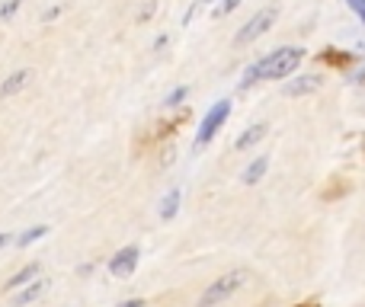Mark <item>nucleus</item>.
I'll use <instances>...</instances> for the list:
<instances>
[{
	"mask_svg": "<svg viewBox=\"0 0 365 307\" xmlns=\"http://www.w3.org/2000/svg\"><path fill=\"white\" fill-rule=\"evenodd\" d=\"M304 61V48L302 45H282V48L269 51L266 58L253 61L250 68L244 71V80H240V90H250L253 83L259 80H282V77L295 74Z\"/></svg>",
	"mask_w": 365,
	"mask_h": 307,
	"instance_id": "1",
	"label": "nucleus"
},
{
	"mask_svg": "<svg viewBox=\"0 0 365 307\" xmlns=\"http://www.w3.org/2000/svg\"><path fill=\"white\" fill-rule=\"evenodd\" d=\"M244 282H247V269H231V272H225V276L215 279V282L208 285L205 291H202V295H199V304H195V307H218V304H225L227 298H231Z\"/></svg>",
	"mask_w": 365,
	"mask_h": 307,
	"instance_id": "2",
	"label": "nucleus"
},
{
	"mask_svg": "<svg viewBox=\"0 0 365 307\" xmlns=\"http://www.w3.org/2000/svg\"><path fill=\"white\" fill-rule=\"evenodd\" d=\"M227 119H231V100H218V103H215V106L205 113V119H202L199 135H195V151H199V147H205L208 141H212L215 135L225 128Z\"/></svg>",
	"mask_w": 365,
	"mask_h": 307,
	"instance_id": "3",
	"label": "nucleus"
},
{
	"mask_svg": "<svg viewBox=\"0 0 365 307\" xmlns=\"http://www.w3.org/2000/svg\"><path fill=\"white\" fill-rule=\"evenodd\" d=\"M276 16H279L276 6H263V10H259L257 16H250V23H247L244 29L237 32L234 45H250V42H257L259 36H266V32H269L272 26H276Z\"/></svg>",
	"mask_w": 365,
	"mask_h": 307,
	"instance_id": "4",
	"label": "nucleus"
},
{
	"mask_svg": "<svg viewBox=\"0 0 365 307\" xmlns=\"http://www.w3.org/2000/svg\"><path fill=\"white\" fill-rule=\"evenodd\" d=\"M138 259H141V250H138V246H125V250H119V253L113 256V263H109V272H113L115 279H125V276H132V272H135Z\"/></svg>",
	"mask_w": 365,
	"mask_h": 307,
	"instance_id": "5",
	"label": "nucleus"
},
{
	"mask_svg": "<svg viewBox=\"0 0 365 307\" xmlns=\"http://www.w3.org/2000/svg\"><path fill=\"white\" fill-rule=\"evenodd\" d=\"M32 80V71L23 68V71H13L10 77H4V83H0V100H13V96H19L26 87H29Z\"/></svg>",
	"mask_w": 365,
	"mask_h": 307,
	"instance_id": "6",
	"label": "nucleus"
},
{
	"mask_svg": "<svg viewBox=\"0 0 365 307\" xmlns=\"http://www.w3.org/2000/svg\"><path fill=\"white\" fill-rule=\"evenodd\" d=\"M321 87H324L321 74H304V77H295V80L285 87V93L289 96H308V93H314V90H321Z\"/></svg>",
	"mask_w": 365,
	"mask_h": 307,
	"instance_id": "7",
	"label": "nucleus"
},
{
	"mask_svg": "<svg viewBox=\"0 0 365 307\" xmlns=\"http://www.w3.org/2000/svg\"><path fill=\"white\" fill-rule=\"evenodd\" d=\"M45 288H48V282H45V279H32L29 285H23V288L16 291V307H29L32 301H38V298L45 295Z\"/></svg>",
	"mask_w": 365,
	"mask_h": 307,
	"instance_id": "8",
	"label": "nucleus"
},
{
	"mask_svg": "<svg viewBox=\"0 0 365 307\" xmlns=\"http://www.w3.org/2000/svg\"><path fill=\"white\" fill-rule=\"evenodd\" d=\"M266 132H269V125H266V122H259V125L247 128V132L237 138V151H250L253 145H259V141L266 138Z\"/></svg>",
	"mask_w": 365,
	"mask_h": 307,
	"instance_id": "9",
	"label": "nucleus"
},
{
	"mask_svg": "<svg viewBox=\"0 0 365 307\" xmlns=\"http://www.w3.org/2000/svg\"><path fill=\"white\" fill-rule=\"evenodd\" d=\"M38 269H42V266H38V263H29V266H26V269H19L16 276H13L10 282L4 285V288H6V291H19V288H23V285H29L32 279H38Z\"/></svg>",
	"mask_w": 365,
	"mask_h": 307,
	"instance_id": "10",
	"label": "nucleus"
},
{
	"mask_svg": "<svg viewBox=\"0 0 365 307\" xmlns=\"http://www.w3.org/2000/svg\"><path fill=\"white\" fill-rule=\"evenodd\" d=\"M266 170H269V157H257V160L244 170V182L247 186H257V182L266 176Z\"/></svg>",
	"mask_w": 365,
	"mask_h": 307,
	"instance_id": "11",
	"label": "nucleus"
},
{
	"mask_svg": "<svg viewBox=\"0 0 365 307\" xmlns=\"http://www.w3.org/2000/svg\"><path fill=\"white\" fill-rule=\"evenodd\" d=\"M177 208H180V189H170V192L164 195V202H160V218L170 221L173 214H177Z\"/></svg>",
	"mask_w": 365,
	"mask_h": 307,
	"instance_id": "12",
	"label": "nucleus"
},
{
	"mask_svg": "<svg viewBox=\"0 0 365 307\" xmlns=\"http://www.w3.org/2000/svg\"><path fill=\"white\" fill-rule=\"evenodd\" d=\"M45 234H48V227H45V224L29 227V231H26V234H19V237H16V246H32V244H36V240H42Z\"/></svg>",
	"mask_w": 365,
	"mask_h": 307,
	"instance_id": "13",
	"label": "nucleus"
},
{
	"mask_svg": "<svg viewBox=\"0 0 365 307\" xmlns=\"http://www.w3.org/2000/svg\"><path fill=\"white\" fill-rule=\"evenodd\" d=\"M19 6H23V0H6V4H0V23H6V19H10Z\"/></svg>",
	"mask_w": 365,
	"mask_h": 307,
	"instance_id": "14",
	"label": "nucleus"
},
{
	"mask_svg": "<svg viewBox=\"0 0 365 307\" xmlns=\"http://www.w3.org/2000/svg\"><path fill=\"white\" fill-rule=\"evenodd\" d=\"M240 0H225V4H218V10H215V16H227L231 10H237Z\"/></svg>",
	"mask_w": 365,
	"mask_h": 307,
	"instance_id": "15",
	"label": "nucleus"
},
{
	"mask_svg": "<svg viewBox=\"0 0 365 307\" xmlns=\"http://www.w3.org/2000/svg\"><path fill=\"white\" fill-rule=\"evenodd\" d=\"M346 6L362 19V26H365V0H346Z\"/></svg>",
	"mask_w": 365,
	"mask_h": 307,
	"instance_id": "16",
	"label": "nucleus"
},
{
	"mask_svg": "<svg viewBox=\"0 0 365 307\" xmlns=\"http://www.w3.org/2000/svg\"><path fill=\"white\" fill-rule=\"evenodd\" d=\"M186 96V87H180V90H173L170 96H167V106H180V100Z\"/></svg>",
	"mask_w": 365,
	"mask_h": 307,
	"instance_id": "17",
	"label": "nucleus"
},
{
	"mask_svg": "<svg viewBox=\"0 0 365 307\" xmlns=\"http://www.w3.org/2000/svg\"><path fill=\"white\" fill-rule=\"evenodd\" d=\"M122 307H145V301H141V298H132V301H125Z\"/></svg>",
	"mask_w": 365,
	"mask_h": 307,
	"instance_id": "18",
	"label": "nucleus"
},
{
	"mask_svg": "<svg viewBox=\"0 0 365 307\" xmlns=\"http://www.w3.org/2000/svg\"><path fill=\"white\" fill-rule=\"evenodd\" d=\"M6 244H10V234H0V250H4Z\"/></svg>",
	"mask_w": 365,
	"mask_h": 307,
	"instance_id": "19",
	"label": "nucleus"
},
{
	"mask_svg": "<svg viewBox=\"0 0 365 307\" xmlns=\"http://www.w3.org/2000/svg\"><path fill=\"white\" fill-rule=\"evenodd\" d=\"M298 307H321V304H317V301H308V304H298Z\"/></svg>",
	"mask_w": 365,
	"mask_h": 307,
	"instance_id": "20",
	"label": "nucleus"
},
{
	"mask_svg": "<svg viewBox=\"0 0 365 307\" xmlns=\"http://www.w3.org/2000/svg\"><path fill=\"white\" fill-rule=\"evenodd\" d=\"M202 4H212V0H202Z\"/></svg>",
	"mask_w": 365,
	"mask_h": 307,
	"instance_id": "21",
	"label": "nucleus"
}]
</instances>
